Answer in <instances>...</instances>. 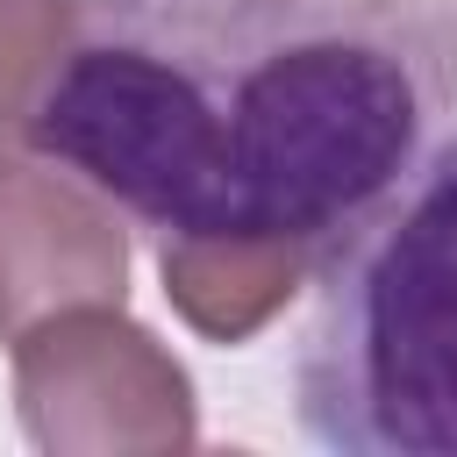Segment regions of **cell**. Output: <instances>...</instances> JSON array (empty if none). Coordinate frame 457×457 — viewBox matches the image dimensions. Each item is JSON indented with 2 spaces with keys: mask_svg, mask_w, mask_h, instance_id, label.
<instances>
[{
  "mask_svg": "<svg viewBox=\"0 0 457 457\" xmlns=\"http://www.w3.org/2000/svg\"><path fill=\"white\" fill-rule=\"evenodd\" d=\"M457 114V0H71L29 143L150 243L328 257Z\"/></svg>",
  "mask_w": 457,
  "mask_h": 457,
  "instance_id": "6da1fadb",
  "label": "cell"
},
{
  "mask_svg": "<svg viewBox=\"0 0 457 457\" xmlns=\"http://www.w3.org/2000/svg\"><path fill=\"white\" fill-rule=\"evenodd\" d=\"M293 421L336 457H457V136L321 257Z\"/></svg>",
  "mask_w": 457,
  "mask_h": 457,
  "instance_id": "7a4b0ae2",
  "label": "cell"
},
{
  "mask_svg": "<svg viewBox=\"0 0 457 457\" xmlns=\"http://www.w3.org/2000/svg\"><path fill=\"white\" fill-rule=\"evenodd\" d=\"M14 421L50 457H171L200 443L186 364L129 307H64L7 343Z\"/></svg>",
  "mask_w": 457,
  "mask_h": 457,
  "instance_id": "3957f363",
  "label": "cell"
},
{
  "mask_svg": "<svg viewBox=\"0 0 457 457\" xmlns=\"http://www.w3.org/2000/svg\"><path fill=\"white\" fill-rule=\"evenodd\" d=\"M64 307H129V214L57 157L0 164V343Z\"/></svg>",
  "mask_w": 457,
  "mask_h": 457,
  "instance_id": "277c9868",
  "label": "cell"
},
{
  "mask_svg": "<svg viewBox=\"0 0 457 457\" xmlns=\"http://www.w3.org/2000/svg\"><path fill=\"white\" fill-rule=\"evenodd\" d=\"M321 271V257L307 250H257V243H157V278L171 314L200 336V343H250L271 314H286V300Z\"/></svg>",
  "mask_w": 457,
  "mask_h": 457,
  "instance_id": "5b68a950",
  "label": "cell"
},
{
  "mask_svg": "<svg viewBox=\"0 0 457 457\" xmlns=\"http://www.w3.org/2000/svg\"><path fill=\"white\" fill-rule=\"evenodd\" d=\"M64 36H71V0H0V164L29 143Z\"/></svg>",
  "mask_w": 457,
  "mask_h": 457,
  "instance_id": "8992f818",
  "label": "cell"
}]
</instances>
